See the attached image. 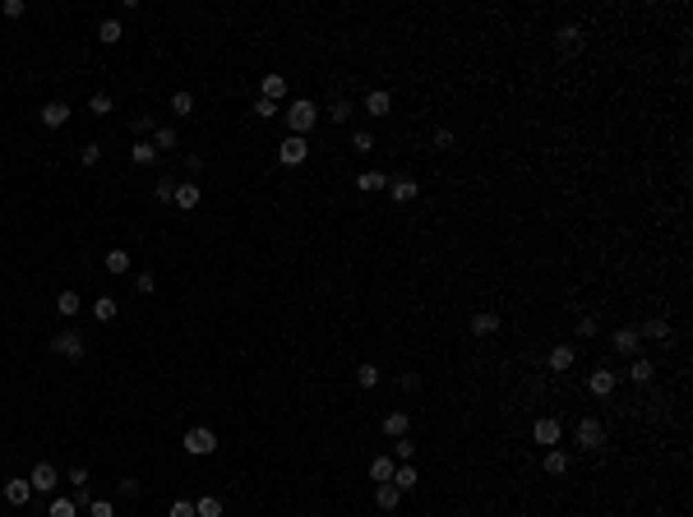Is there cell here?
<instances>
[{
	"mask_svg": "<svg viewBox=\"0 0 693 517\" xmlns=\"http://www.w3.org/2000/svg\"><path fill=\"white\" fill-rule=\"evenodd\" d=\"M305 157H310V143L301 134H287L282 143H277V162H282V167H301Z\"/></svg>",
	"mask_w": 693,
	"mask_h": 517,
	"instance_id": "cell-5",
	"label": "cell"
},
{
	"mask_svg": "<svg viewBox=\"0 0 693 517\" xmlns=\"http://www.w3.org/2000/svg\"><path fill=\"white\" fill-rule=\"evenodd\" d=\"M254 111H259V121H273V116H282V111H277V102H268V97H259V102H254Z\"/></svg>",
	"mask_w": 693,
	"mask_h": 517,
	"instance_id": "cell-48",
	"label": "cell"
},
{
	"mask_svg": "<svg viewBox=\"0 0 693 517\" xmlns=\"http://www.w3.org/2000/svg\"><path fill=\"white\" fill-rule=\"evenodd\" d=\"M148 143H153V148L162 152V148H176V143H181V134H176L171 125H157V130H153V139H148Z\"/></svg>",
	"mask_w": 693,
	"mask_h": 517,
	"instance_id": "cell-29",
	"label": "cell"
},
{
	"mask_svg": "<svg viewBox=\"0 0 693 517\" xmlns=\"http://www.w3.org/2000/svg\"><path fill=\"white\" fill-rule=\"evenodd\" d=\"M592 333H601V323L596 319H578V337H592Z\"/></svg>",
	"mask_w": 693,
	"mask_h": 517,
	"instance_id": "cell-53",
	"label": "cell"
},
{
	"mask_svg": "<svg viewBox=\"0 0 693 517\" xmlns=\"http://www.w3.org/2000/svg\"><path fill=\"white\" fill-rule=\"evenodd\" d=\"M107 273H130V250H107Z\"/></svg>",
	"mask_w": 693,
	"mask_h": 517,
	"instance_id": "cell-32",
	"label": "cell"
},
{
	"mask_svg": "<svg viewBox=\"0 0 693 517\" xmlns=\"http://www.w3.org/2000/svg\"><path fill=\"white\" fill-rule=\"evenodd\" d=\"M70 480H74V489H83L92 476H88V467H74V472H70Z\"/></svg>",
	"mask_w": 693,
	"mask_h": 517,
	"instance_id": "cell-52",
	"label": "cell"
},
{
	"mask_svg": "<svg viewBox=\"0 0 693 517\" xmlns=\"http://www.w3.org/2000/svg\"><path fill=\"white\" fill-rule=\"evenodd\" d=\"M388 194L398 199V203H412V199L421 194V185H416L412 176H393V181H388Z\"/></svg>",
	"mask_w": 693,
	"mask_h": 517,
	"instance_id": "cell-13",
	"label": "cell"
},
{
	"mask_svg": "<svg viewBox=\"0 0 693 517\" xmlns=\"http://www.w3.org/2000/svg\"><path fill=\"white\" fill-rule=\"evenodd\" d=\"M393 467H398L393 457H374V462H370V476H374V480L384 485V480H393Z\"/></svg>",
	"mask_w": 693,
	"mask_h": 517,
	"instance_id": "cell-33",
	"label": "cell"
},
{
	"mask_svg": "<svg viewBox=\"0 0 693 517\" xmlns=\"http://www.w3.org/2000/svg\"><path fill=\"white\" fill-rule=\"evenodd\" d=\"M472 333H476V337H494V333H499V314H494V310H476V314H472Z\"/></svg>",
	"mask_w": 693,
	"mask_h": 517,
	"instance_id": "cell-14",
	"label": "cell"
},
{
	"mask_svg": "<svg viewBox=\"0 0 693 517\" xmlns=\"http://www.w3.org/2000/svg\"><path fill=\"white\" fill-rule=\"evenodd\" d=\"M388 111H393V97H388L384 88H370V92H365V116H374V121H379V116H388Z\"/></svg>",
	"mask_w": 693,
	"mask_h": 517,
	"instance_id": "cell-12",
	"label": "cell"
},
{
	"mask_svg": "<svg viewBox=\"0 0 693 517\" xmlns=\"http://www.w3.org/2000/svg\"><path fill=\"white\" fill-rule=\"evenodd\" d=\"M407 429H412V416H407V411H388L384 416V434L388 439H407Z\"/></svg>",
	"mask_w": 693,
	"mask_h": 517,
	"instance_id": "cell-16",
	"label": "cell"
},
{
	"mask_svg": "<svg viewBox=\"0 0 693 517\" xmlns=\"http://www.w3.org/2000/svg\"><path fill=\"white\" fill-rule=\"evenodd\" d=\"M610 347H615L619 356H638L643 337H638V328H615V333H610Z\"/></svg>",
	"mask_w": 693,
	"mask_h": 517,
	"instance_id": "cell-9",
	"label": "cell"
},
{
	"mask_svg": "<svg viewBox=\"0 0 693 517\" xmlns=\"http://www.w3.org/2000/svg\"><path fill=\"white\" fill-rule=\"evenodd\" d=\"M121 494H125V499H134V494H139V480H134V476H121Z\"/></svg>",
	"mask_w": 693,
	"mask_h": 517,
	"instance_id": "cell-51",
	"label": "cell"
},
{
	"mask_svg": "<svg viewBox=\"0 0 693 517\" xmlns=\"http://www.w3.org/2000/svg\"><path fill=\"white\" fill-rule=\"evenodd\" d=\"M79 162H83V167H97V162H102V143H83V148H79Z\"/></svg>",
	"mask_w": 693,
	"mask_h": 517,
	"instance_id": "cell-41",
	"label": "cell"
},
{
	"mask_svg": "<svg viewBox=\"0 0 693 517\" xmlns=\"http://www.w3.org/2000/svg\"><path fill=\"white\" fill-rule=\"evenodd\" d=\"M23 10H28L23 0H5V5H0V14H5V19H23Z\"/></svg>",
	"mask_w": 693,
	"mask_h": 517,
	"instance_id": "cell-49",
	"label": "cell"
},
{
	"mask_svg": "<svg viewBox=\"0 0 693 517\" xmlns=\"http://www.w3.org/2000/svg\"><path fill=\"white\" fill-rule=\"evenodd\" d=\"M121 37H125V23H121V19H102V23H97V42H107V46H116V42H121Z\"/></svg>",
	"mask_w": 693,
	"mask_h": 517,
	"instance_id": "cell-21",
	"label": "cell"
},
{
	"mask_svg": "<svg viewBox=\"0 0 693 517\" xmlns=\"http://www.w3.org/2000/svg\"><path fill=\"white\" fill-rule=\"evenodd\" d=\"M130 162H134V167H148V162H157V148L148 139H139L134 148H130Z\"/></svg>",
	"mask_w": 693,
	"mask_h": 517,
	"instance_id": "cell-27",
	"label": "cell"
},
{
	"mask_svg": "<svg viewBox=\"0 0 693 517\" xmlns=\"http://www.w3.org/2000/svg\"><path fill=\"white\" fill-rule=\"evenodd\" d=\"M587 393H592V397H610V393H615V374H610V369H592Z\"/></svg>",
	"mask_w": 693,
	"mask_h": 517,
	"instance_id": "cell-15",
	"label": "cell"
},
{
	"mask_svg": "<svg viewBox=\"0 0 693 517\" xmlns=\"http://www.w3.org/2000/svg\"><path fill=\"white\" fill-rule=\"evenodd\" d=\"M130 130H134L139 139H153V130H157L153 111H134V116H130Z\"/></svg>",
	"mask_w": 693,
	"mask_h": 517,
	"instance_id": "cell-26",
	"label": "cell"
},
{
	"mask_svg": "<svg viewBox=\"0 0 693 517\" xmlns=\"http://www.w3.org/2000/svg\"><path fill=\"white\" fill-rule=\"evenodd\" d=\"M46 517H79V508H74V499H70V494H56V499H51V508H46Z\"/></svg>",
	"mask_w": 693,
	"mask_h": 517,
	"instance_id": "cell-31",
	"label": "cell"
},
{
	"mask_svg": "<svg viewBox=\"0 0 693 517\" xmlns=\"http://www.w3.org/2000/svg\"><path fill=\"white\" fill-rule=\"evenodd\" d=\"M421 383H425V379H421L416 369H402V374H398V388H402V393H421Z\"/></svg>",
	"mask_w": 693,
	"mask_h": 517,
	"instance_id": "cell-39",
	"label": "cell"
},
{
	"mask_svg": "<svg viewBox=\"0 0 693 517\" xmlns=\"http://www.w3.org/2000/svg\"><path fill=\"white\" fill-rule=\"evenodd\" d=\"M51 356H65V361H83V356H88V342H83V333L65 328V333L51 337Z\"/></svg>",
	"mask_w": 693,
	"mask_h": 517,
	"instance_id": "cell-2",
	"label": "cell"
},
{
	"mask_svg": "<svg viewBox=\"0 0 693 517\" xmlns=\"http://www.w3.org/2000/svg\"><path fill=\"white\" fill-rule=\"evenodd\" d=\"M88 517H116V508H111V499H92L88 503Z\"/></svg>",
	"mask_w": 693,
	"mask_h": 517,
	"instance_id": "cell-46",
	"label": "cell"
},
{
	"mask_svg": "<svg viewBox=\"0 0 693 517\" xmlns=\"http://www.w3.org/2000/svg\"><path fill=\"white\" fill-rule=\"evenodd\" d=\"M370 148H374V134H370V130H356V134H352V152H370Z\"/></svg>",
	"mask_w": 693,
	"mask_h": 517,
	"instance_id": "cell-44",
	"label": "cell"
},
{
	"mask_svg": "<svg viewBox=\"0 0 693 517\" xmlns=\"http://www.w3.org/2000/svg\"><path fill=\"white\" fill-rule=\"evenodd\" d=\"M79 305H83V301H79L74 291H61V296H56V310H61L65 319H74V314H79Z\"/></svg>",
	"mask_w": 693,
	"mask_h": 517,
	"instance_id": "cell-35",
	"label": "cell"
},
{
	"mask_svg": "<svg viewBox=\"0 0 693 517\" xmlns=\"http://www.w3.org/2000/svg\"><path fill=\"white\" fill-rule=\"evenodd\" d=\"M116 314H121V305H116V296H97V301H92V319H97V323H111Z\"/></svg>",
	"mask_w": 693,
	"mask_h": 517,
	"instance_id": "cell-24",
	"label": "cell"
},
{
	"mask_svg": "<svg viewBox=\"0 0 693 517\" xmlns=\"http://www.w3.org/2000/svg\"><path fill=\"white\" fill-rule=\"evenodd\" d=\"M88 111H92V116H107V111H111V92H92Z\"/></svg>",
	"mask_w": 693,
	"mask_h": 517,
	"instance_id": "cell-42",
	"label": "cell"
},
{
	"mask_svg": "<svg viewBox=\"0 0 693 517\" xmlns=\"http://www.w3.org/2000/svg\"><path fill=\"white\" fill-rule=\"evenodd\" d=\"M416 457V443L412 439H393V462H412Z\"/></svg>",
	"mask_w": 693,
	"mask_h": 517,
	"instance_id": "cell-40",
	"label": "cell"
},
{
	"mask_svg": "<svg viewBox=\"0 0 693 517\" xmlns=\"http://www.w3.org/2000/svg\"><path fill=\"white\" fill-rule=\"evenodd\" d=\"M453 143H458V134H453V130H434V148H453Z\"/></svg>",
	"mask_w": 693,
	"mask_h": 517,
	"instance_id": "cell-50",
	"label": "cell"
},
{
	"mask_svg": "<svg viewBox=\"0 0 693 517\" xmlns=\"http://www.w3.org/2000/svg\"><path fill=\"white\" fill-rule=\"evenodd\" d=\"M638 337H652V342H665V337H670V323H665V319H647L643 328H638Z\"/></svg>",
	"mask_w": 693,
	"mask_h": 517,
	"instance_id": "cell-30",
	"label": "cell"
},
{
	"mask_svg": "<svg viewBox=\"0 0 693 517\" xmlns=\"http://www.w3.org/2000/svg\"><path fill=\"white\" fill-rule=\"evenodd\" d=\"M259 97H268V102H282V97H287V79H282V74H263Z\"/></svg>",
	"mask_w": 693,
	"mask_h": 517,
	"instance_id": "cell-22",
	"label": "cell"
},
{
	"mask_svg": "<svg viewBox=\"0 0 693 517\" xmlns=\"http://www.w3.org/2000/svg\"><path fill=\"white\" fill-rule=\"evenodd\" d=\"M573 434H578V448H587V453H596L601 443H605V425H601L596 416H583Z\"/></svg>",
	"mask_w": 693,
	"mask_h": 517,
	"instance_id": "cell-4",
	"label": "cell"
},
{
	"mask_svg": "<svg viewBox=\"0 0 693 517\" xmlns=\"http://www.w3.org/2000/svg\"><path fill=\"white\" fill-rule=\"evenodd\" d=\"M185 453H190V457H213L217 453V434L208 425L185 429Z\"/></svg>",
	"mask_w": 693,
	"mask_h": 517,
	"instance_id": "cell-3",
	"label": "cell"
},
{
	"mask_svg": "<svg viewBox=\"0 0 693 517\" xmlns=\"http://www.w3.org/2000/svg\"><path fill=\"white\" fill-rule=\"evenodd\" d=\"M70 111H74L70 102H46V107L37 111V116H42V125H46V130H61V125L70 121Z\"/></svg>",
	"mask_w": 693,
	"mask_h": 517,
	"instance_id": "cell-11",
	"label": "cell"
},
{
	"mask_svg": "<svg viewBox=\"0 0 693 517\" xmlns=\"http://www.w3.org/2000/svg\"><path fill=\"white\" fill-rule=\"evenodd\" d=\"M167 517H199V513H194V503H190V499H176L167 508Z\"/></svg>",
	"mask_w": 693,
	"mask_h": 517,
	"instance_id": "cell-45",
	"label": "cell"
},
{
	"mask_svg": "<svg viewBox=\"0 0 693 517\" xmlns=\"http://www.w3.org/2000/svg\"><path fill=\"white\" fill-rule=\"evenodd\" d=\"M134 291H139V296H153V291H157V277H153V273H134Z\"/></svg>",
	"mask_w": 693,
	"mask_h": 517,
	"instance_id": "cell-43",
	"label": "cell"
},
{
	"mask_svg": "<svg viewBox=\"0 0 693 517\" xmlns=\"http://www.w3.org/2000/svg\"><path fill=\"white\" fill-rule=\"evenodd\" d=\"M541 467H545V476H564L569 472V453H564V448H545Z\"/></svg>",
	"mask_w": 693,
	"mask_h": 517,
	"instance_id": "cell-20",
	"label": "cell"
},
{
	"mask_svg": "<svg viewBox=\"0 0 693 517\" xmlns=\"http://www.w3.org/2000/svg\"><path fill=\"white\" fill-rule=\"evenodd\" d=\"M554 42L564 46V51H578V42H583V28H578V23H564V28L554 32Z\"/></svg>",
	"mask_w": 693,
	"mask_h": 517,
	"instance_id": "cell-28",
	"label": "cell"
},
{
	"mask_svg": "<svg viewBox=\"0 0 693 517\" xmlns=\"http://www.w3.org/2000/svg\"><path fill=\"white\" fill-rule=\"evenodd\" d=\"M532 439L545 443V448H559V439H564V425H559L554 416H541L536 425H532Z\"/></svg>",
	"mask_w": 693,
	"mask_h": 517,
	"instance_id": "cell-7",
	"label": "cell"
},
{
	"mask_svg": "<svg viewBox=\"0 0 693 517\" xmlns=\"http://www.w3.org/2000/svg\"><path fill=\"white\" fill-rule=\"evenodd\" d=\"M393 485H398L402 494H412V489L421 485V476H416V467H412V462H398V467H393Z\"/></svg>",
	"mask_w": 693,
	"mask_h": 517,
	"instance_id": "cell-18",
	"label": "cell"
},
{
	"mask_svg": "<svg viewBox=\"0 0 693 517\" xmlns=\"http://www.w3.org/2000/svg\"><path fill=\"white\" fill-rule=\"evenodd\" d=\"M629 379H633V383H652V379H656V365H652L647 356H633V365H629Z\"/></svg>",
	"mask_w": 693,
	"mask_h": 517,
	"instance_id": "cell-25",
	"label": "cell"
},
{
	"mask_svg": "<svg viewBox=\"0 0 693 517\" xmlns=\"http://www.w3.org/2000/svg\"><path fill=\"white\" fill-rule=\"evenodd\" d=\"M374 503H379L384 513H393V508H398V503H402V489L393 485V480H384V485L374 489Z\"/></svg>",
	"mask_w": 693,
	"mask_h": 517,
	"instance_id": "cell-23",
	"label": "cell"
},
{
	"mask_svg": "<svg viewBox=\"0 0 693 517\" xmlns=\"http://www.w3.org/2000/svg\"><path fill=\"white\" fill-rule=\"evenodd\" d=\"M28 499H32V485H28V480H5V503H10V508H23Z\"/></svg>",
	"mask_w": 693,
	"mask_h": 517,
	"instance_id": "cell-19",
	"label": "cell"
},
{
	"mask_svg": "<svg viewBox=\"0 0 693 517\" xmlns=\"http://www.w3.org/2000/svg\"><path fill=\"white\" fill-rule=\"evenodd\" d=\"M282 116H287V130H292V134H301V139H305L310 130H314V121H319V107H314L310 97H296V102H292L287 111H282Z\"/></svg>",
	"mask_w": 693,
	"mask_h": 517,
	"instance_id": "cell-1",
	"label": "cell"
},
{
	"mask_svg": "<svg viewBox=\"0 0 693 517\" xmlns=\"http://www.w3.org/2000/svg\"><path fill=\"white\" fill-rule=\"evenodd\" d=\"M176 185H181V181H176V176H162V181L153 185V194L162 199V203H171V199H176Z\"/></svg>",
	"mask_w": 693,
	"mask_h": 517,
	"instance_id": "cell-38",
	"label": "cell"
},
{
	"mask_svg": "<svg viewBox=\"0 0 693 517\" xmlns=\"http://www.w3.org/2000/svg\"><path fill=\"white\" fill-rule=\"evenodd\" d=\"M194 513L199 517H222V499H217V494H203V499H194Z\"/></svg>",
	"mask_w": 693,
	"mask_h": 517,
	"instance_id": "cell-34",
	"label": "cell"
},
{
	"mask_svg": "<svg viewBox=\"0 0 693 517\" xmlns=\"http://www.w3.org/2000/svg\"><path fill=\"white\" fill-rule=\"evenodd\" d=\"M356 383H361V388H374V383H379V365H370V361L356 365Z\"/></svg>",
	"mask_w": 693,
	"mask_h": 517,
	"instance_id": "cell-37",
	"label": "cell"
},
{
	"mask_svg": "<svg viewBox=\"0 0 693 517\" xmlns=\"http://www.w3.org/2000/svg\"><path fill=\"white\" fill-rule=\"evenodd\" d=\"M356 190H361V194H374V190H388V176H384L379 167H370V171H361V176H356Z\"/></svg>",
	"mask_w": 693,
	"mask_h": 517,
	"instance_id": "cell-17",
	"label": "cell"
},
{
	"mask_svg": "<svg viewBox=\"0 0 693 517\" xmlns=\"http://www.w3.org/2000/svg\"><path fill=\"white\" fill-rule=\"evenodd\" d=\"M171 111H176V116H190V111H194V92H171Z\"/></svg>",
	"mask_w": 693,
	"mask_h": 517,
	"instance_id": "cell-36",
	"label": "cell"
},
{
	"mask_svg": "<svg viewBox=\"0 0 693 517\" xmlns=\"http://www.w3.org/2000/svg\"><path fill=\"white\" fill-rule=\"evenodd\" d=\"M171 203H176V208H185V213H194V208L203 203V190H199L194 181H181V185H176V199H171Z\"/></svg>",
	"mask_w": 693,
	"mask_h": 517,
	"instance_id": "cell-8",
	"label": "cell"
},
{
	"mask_svg": "<svg viewBox=\"0 0 693 517\" xmlns=\"http://www.w3.org/2000/svg\"><path fill=\"white\" fill-rule=\"evenodd\" d=\"M573 361H578V351H573L569 342H559V347H550V356H545V365H550L554 374H564V369H573Z\"/></svg>",
	"mask_w": 693,
	"mask_h": 517,
	"instance_id": "cell-10",
	"label": "cell"
},
{
	"mask_svg": "<svg viewBox=\"0 0 693 517\" xmlns=\"http://www.w3.org/2000/svg\"><path fill=\"white\" fill-rule=\"evenodd\" d=\"M28 485H32V494H56L61 472H56L51 462H37V467H32V476H28Z\"/></svg>",
	"mask_w": 693,
	"mask_h": 517,
	"instance_id": "cell-6",
	"label": "cell"
},
{
	"mask_svg": "<svg viewBox=\"0 0 693 517\" xmlns=\"http://www.w3.org/2000/svg\"><path fill=\"white\" fill-rule=\"evenodd\" d=\"M328 116H333V125H347V121H352V102H333Z\"/></svg>",
	"mask_w": 693,
	"mask_h": 517,
	"instance_id": "cell-47",
	"label": "cell"
}]
</instances>
